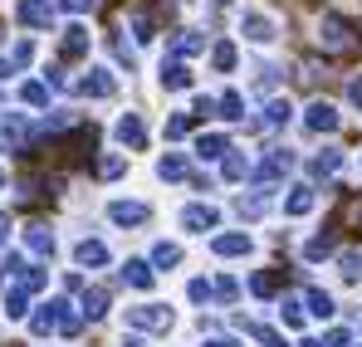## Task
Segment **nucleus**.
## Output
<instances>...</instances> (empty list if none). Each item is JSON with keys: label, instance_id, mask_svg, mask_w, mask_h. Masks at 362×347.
<instances>
[{"label": "nucleus", "instance_id": "nucleus-5", "mask_svg": "<svg viewBox=\"0 0 362 347\" xmlns=\"http://www.w3.org/2000/svg\"><path fill=\"white\" fill-rule=\"evenodd\" d=\"M108 220H113V225H142V220H147V206H142V201H113V206H108Z\"/></svg>", "mask_w": 362, "mask_h": 347}, {"label": "nucleus", "instance_id": "nucleus-40", "mask_svg": "<svg viewBox=\"0 0 362 347\" xmlns=\"http://www.w3.org/2000/svg\"><path fill=\"white\" fill-rule=\"evenodd\" d=\"M191 303H206V298H211V284H206V279H191Z\"/></svg>", "mask_w": 362, "mask_h": 347}, {"label": "nucleus", "instance_id": "nucleus-49", "mask_svg": "<svg viewBox=\"0 0 362 347\" xmlns=\"http://www.w3.org/2000/svg\"><path fill=\"white\" fill-rule=\"evenodd\" d=\"M122 347H142V343H137V338H127V343H122Z\"/></svg>", "mask_w": 362, "mask_h": 347}, {"label": "nucleus", "instance_id": "nucleus-50", "mask_svg": "<svg viewBox=\"0 0 362 347\" xmlns=\"http://www.w3.org/2000/svg\"><path fill=\"white\" fill-rule=\"evenodd\" d=\"M0 186H5V172H0Z\"/></svg>", "mask_w": 362, "mask_h": 347}, {"label": "nucleus", "instance_id": "nucleus-26", "mask_svg": "<svg viewBox=\"0 0 362 347\" xmlns=\"http://www.w3.org/2000/svg\"><path fill=\"white\" fill-rule=\"evenodd\" d=\"M221 172H226V181H245L250 176V162H245L240 152H226V167Z\"/></svg>", "mask_w": 362, "mask_h": 347}, {"label": "nucleus", "instance_id": "nucleus-1", "mask_svg": "<svg viewBox=\"0 0 362 347\" xmlns=\"http://www.w3.org/2000/svg\"><path fill=\"white\" fill-rule=\"evenodd\" d=\"M78 323H83V318H78V313H74V303H64V298L40 303V308L30 313V333H35V338H45V333H54V328L74 338V333H78Z\"/></svg>", "mask_w": 362, "mask_h": 347}, {"label": "nucleus", "instance_id": "nucleus-12", "mask_svg": "<svg viewBox=\"0 0 362 347\" xmlns=\"http://www.w3.org/2000/svg\"><path fill=\"white\" fill-rule=\"evenodd\" d=\"M25 249L45 259V254H54V235L45 230V225H30V230H25Z\"/></svg>", "mask_w": 362, "mask_h": 347}, {"label": "nucleus", "instance_id": "nucleus-47", "mask_svg": "<svg viewBox=\"0 0 362 347\" xmlns=\"http://www.w3.org/2000/svg\"><path fill=\"white\" fill-rule=\"evenodd\" d=\"M10 73H15V69H10V64H5V59H0V78H10Z\"/></svg>", "mask_w": 362, "mask_h": 347}, {"label": "nucleus", "instance_id": "nucleus-35", "mask_svg": "<svg viewBox=\"0 0 362 347\" xmlns=\"http://www.w3.org/2000/svg\"><path fill=\"white\" fill-rule=\"evenodd\" d=\"M250 289L259 293V298H269V293L279 289V274H255V279H250Z\"/></svg>", "mask_w": 362, "mask_h": 347}, {"label": "nucleus", "instance_id": "nucleus-32", "mask_svg": "<svg viewBox=\"0 0 362 347\" xmlns=\"http://www.w3.org/2000/svg\"><path fill=\"white\" fill-rule=\"evenodd\" d=\"M20 142H25V117L10 113L5 117V147H20Z\"/></svg>", "mask_w": 362, "mask_h": 347}, {"label": "nucleus", "instance_id": "nucleus-45", "mask_svg": "<svg viewBox=\"0 0 362 347\" xmlns=\"http://www.w3.org/2000/svg\"><path fill=\"white\" fill-rule=\"evenodd\" d=\"M206 347H240V343H235V338H211Z\"/></svg>", "mask_w": 362, "mask_h": 347}, {"label": "nucleus", "instance_id": "nucleus-29", "mask_svg": "<svg viewBox=\"0 0 362 347\" xmlns=\"http://www.w3.org/2000/svg\"><path fill=\"white\" fill-rule=\"evenodd\" d=\"M308 313H313V318H333V298L323 289H308Z\"/></svg>", "mask_w": 362, "mask_h": 347}, {"label": "nucleus", "instance_id": "nucleus-17", "mask_svg": "<svg viewBox=\"0 0 362 347\" xmlns=\"http://www.w3.org/2000/svg\"><path fill=\"white\" fill-rule=\"evenodd\" d=\"M201 49H206V35H196V30H186V35L172 40V54L177 59H191V54H201Z\"/></svg>", "mask_w": 362, "mask_h": 347}, {"label": "nucleus", "instance_id": "nucleus-3", "mask_svg": "<svg viewBox=\"0 0 362 347\" xmlns=\"http://www.w3.org/2000/svg\"><path fill=\"white\" fill-rule=\"evenodd\" d=\"M289 167H294V152L274 147V152H269V157L259 162V172H255V181H259V186H269V181H279V176L289 172Z\"/></svg>", "mask_w": 362, "mask_h": 347}, {"label": "nucleus", "instance_id": "nucleus-27", "mask_svg": "<svg viewBox=\"0 0 362 347\" xmlns=\"http://www.w3.org/2000/svg\"><path fill=\"white\" fill-rule=\"evenodd\" d=\"M152 264H157V269H172V264H181V249H177V245H167V240H162V245L152 249Z\"/></svg>", "mask_w": 362, "mask_h": 347}, {"label": "nucleus", "instance_id": "nucleus-4", "mask_svg": "<svg viewBox=\"0 0 362 347\" xmlns=\"http://www.w3.org/2000/svg\"><path fill=\"white\" fill-rule=\"evenodd\" d=\"M25 25H35V30H49L54 25V5L49 0H20V10H15Z\"/></svg>", "mask_w": 362, "mask_h": 347}, {"label": "nucleus", "instance_id": "nucleus-23", "mask_svg": "<svg viewBox=\"0 0 362 347\" xmlns=\"http://www.w3.org/2000/svg\"><path fill=\"white\" fill-rule=\"evenodd\" d=\"M162 83H167V88H191V69H186V64H177V59H172V64H167V69H162Z\"/></svg>", "mask_w": 362, "mask_h": 347}, {"label": "nucleus", "instance_id": "nucleus-18", "mask_svg": "<svg viewBox=\"0 0 362 347\" xmlns=\"http://www.w3.org/2000/svg\"><path fill=\"white\" fill-rule=\"evenodd\" d=\"M211 249L216 254H250V235H216Z\"/></svg>", "mask_w": 362, "mask_h": 347}, {"label": "nucleus", "instance_id": "nucleus-31", "mask_svg": "<svg viewBox=\"0 0 362 347\" xmlns=\"http://www.w3.org/2000/svg\"><path fill=\"white\" fill-rule=\"evenodd\" d=\"M245 333H250V338H259V343L264 347H284V338H279V333H274V328H264V323H240Z\"/></svg>", "mask_w": 362, "mask_h": 347}, {"label": "nucleus", "instance_id": "nucleus-39", "mask_svg": "<svg viewBox=\"0 0 362 347\" xmlns=\"http://www.w3.org/2000/svg\"><path fill=\"white\" fill-rule=\"evenodd\" d=\"M343 274H348V279H362V254H358V249L343 254Z\"/></svg>", "mask_w": 362, "mask_h": 347}, {"label": "nucleus", "instance_id": "nucleus-19", "mask_svg": "<svg viewBox=\"0 0 362 347\" xmlns=\"http://www.w3.org/2000/svg\"><path fill=\"white\" fill-rule=\"evenodd\" d=\"M108 313V289H83V318H103Z\"/></svg>", "mask_w": 362, "mask_h": 347}, {"label": "nucleus", "instance_id": "nucleus-15", "mask_svg": "<svg viewBox=\"0 0 362 347\" xmlns=\"http://www.w3.org/2000/svg\"><path fill=\"white\" fill-rule=\"evenodd\" d=\"M64 54L69 59L88 54V30H83V25H69V30H64Z\"/></svg>", "mask_w": 362, "mask_h": 347}, {"label": "nucleus", "instance_id": "nucleus-6", "mask_svg": "<svg viewBox=\"0 0 362 347\" xmlns=\"http://www.w3.org/2000/svg\"><path fill=\"white\" fill-rule=\"evenodd\" d=\"M318 40H323L328 49H348V45H353V35H348V25H343L338 15H328V20L318 25Z\"/></svg>", "mask_w": 362, "mask_h": 347}, {"label": "nucleus", "instance_id": "nucleus-34", "mask_svg": "<svg viewBox=\"0 0 362 347\" xmlns=\"http://www.w3.org/2000/svg\"><path fill=\"white\" fill-rule=\"evenodd\" d=\"M191 127H196V113H177L172 122H167V137H186Z\"/></svg>", "mask_w": 362, "mask_h": 347}, {"label": "nucleus", "instance_id": "nucleus-36", "mask_svg": "<svg viewBox=\"0 0 362 347\" xmlns=\"http://www.w3.org/2000/svg\"><path fill=\"white\" fill-rule=\"evenodd\" d=\"M308 259H323V254H333V235H318V240H308V249H303Z\"/></svg>", "mask_w": 362, "mask_h": 347}, {"label": "nucleus", "instance_id": "nucleus-2", "mask_svg": "<svg viewBox=\"0 0 362 347\" xmlns=\"http://www.w3.org/2000/svg\"><path fill=\"white\" fill-rule=\"evenodd\" d=\"M127 323H132V328H147V333H167V328H172V308L142 303V308H127Z\"/></svg>", "mask_w": 362, "mask_h": 347}, {"label": "nucleus", "instance_id": "nucleus-22", "mask_svg": "<svg viewBox=\"0 0 362 347\" xmlns=\"http://www.w3.org/2000/svg\"><path fill=\"white\" fill-rule=\"evenodd\" d=\"M216 108H221V117H230V122H240V117H245V98H240V93H235V88H226Z\"/></svg>", "mask_w": 362, "mask_h": 347}, {"label": "nucleus", "instance_id": "nucleus-28", "mask_svg": "<svg viewBox=\"0 0 362 347\" xmlns=\"http://www.w3.org/2000/svg\"><path fill=\"white\" fill-rule=\"evenodd\" d=\"M5 313H10V318H25V313H30V293L10 289V293H5Z\"/></svg>", "mask_w": 362, "mask_h": 347}, {"label": "nucleus", "instance_id": "nucleus-43", "mask_svg": "<svg viewBox=\"0 0 362 347\" xmlns=\"http://www.w3.org/2000/svg\"><path fill=\"white\" fill-rule=\"evenodd\" d=\"M59 10H69V15H83V10H93V0H59Z\"/></svg>", "mask_w": 362, "mask_h": 347}, {"label": "nucleus", "instance_id": "nucleus-42", "mask_svg": "<svg viewBox=\"0 0 362 347\" xmlns=\"http://www.w3.org/2000/svg\"><path fill=\"white\" fill-rule=\"evenodd\" d=\"M98 172H103V176H122V157H103Z\"/></svg>", "mask_w": 362, "mask_h": 347}, {"label": "nucleus", "instance_id": "nucleus-16", "mask_svg": "<svg viewBox=\"0 0 362 347\" xmlns=\"http://www.w3.org/2000/svg\"><path fill=\"white\" fill-rule=\"evenodd\" d=\"M245 40H255V45H269V40H274V25H269L264 15H245Z\"/></svg>", "mask_w": 362, "mask_h": 347}, {"label": "nucleus", "instance_id": "nucleus-14", "mask_svg": "<svg viewBox=\"0 0 362 347\" xmlns=\"http://www.w3.org/2000/svg\"><path fill=\"white\" fill-rule=\"evenodd\" d=\"M122 279H127L132 289H152V264H147V259H127V264H122Z\"/></svg>", "mask_w": 362, "mask_h": 347}, {"label": "nucleus", "instance_id": "nucleus-46", "mask_svg": "<svg viewBox=\"0 0 362 347\" xmlns=\"http://www.w3.org/2000/svg\"><path fill=\"white\" fill-rule=\"evenodd\" d=\"M5 230H10V216H0V245H5Z\"/></svg>", "mask_w": 362, "mask_h": 347}, {"label": "nucleus", "instance_id": "nucleus-30", "mask_svg": "<svg viewBox=\"0 0 362 347\" xmlns=\"http://www.w3.org/2000/svg\"><path fill=\"white\" fill-rule=\"evenodd\" d=\"M211 64H216L221 73H226V69H235V45H230V40H221V45L211 49Z\"/></svg>", "mask_w": 362, "mask_h": 347}, {"label": "nucleus", "instance_id": "nucleus-37", "mask_svg": "<svg viewBox=\"0 0 362 347\" xmlns=\"http://www.w3.org/2000/svg\"><path fill=\"white\" fill-rule=\"evenodd\" d=\"M279 313H284V323H289V328H299V323H303L299 298H284V303H279Z\"/></svg>", "mask_w": 362, "mask_h": 347}, {"label": "nucleus", "instance_id": "nucleus-9", "mask_svg": "<svg viewBox=\"0 0 362 347\" xmlns=\"http://www.w3.org/2000/svg\"><path fill=\"white\" fill-rule=\"evenodd\" d=\"M74 259H78L83 269H103V264H108V245H103V240H83V245L74 249Z\"/></svg>", "mask_w": 362, "mask_h": 347}, {"label": "nucleus", "instance_id": "nucleus-8", "mask_svg": "<svg viewBox=\"0 0 362 347\" xmlns=\"http://www.w3.org/2000/svg\"><path fill=\"white\" fill-rule=\"evenodd\" d=\"M113 88H118V83H113V73H108V69H93V73L78 83V93H83V98H108Z\"/></svg>", "mask_w": 362, "mask_h": 347}, {"label": "nucleus", "instance_id": "nucleus-13", "mask_svg": "<svg viewBox=\"0 0 362 347\" xmlns=\"http://www.w3.org/2000/svg\"><path fill=\"white\" fill-rule=\"evenodd\" d=\"M226 152H230V142H226L221 132H206V137L196 142V157H201V162H216V157H226Z\"/></svg>", "mask_w": 362, "mask_h": 347}, {"label": "nucleus", "instance_id": "nucleus-20", "mask_svg": "<svg viewBox=\"0 0 362 347\" xmlns=\"http://www.w3.org/2000/svg\"><path fill=\"white\" fill-rule=\"evenodd\" d=\"M289 117H294V108H289V103H284V98H274V103H269V108H264V117H259V122H255V127H284V122H289Z\"/></svg>", "mask_w": 362, "mask_h": 347}, {"label": "nucleus", "instance_id": "nucleus-48", "mask_svg": "<svg viewBox=\"0 0 362 347\" xmlns=\"http://www.w3.org/2000/svg\"><path fill=\"white\" fill-rule=\"evenodd\" d=\"M303 347H323V343H318V338H308V343H303Z\"/></svg>", "mask_w": 362, "mask_h": 347}, {"label": "nucleus", "instance_id": "nucleus-10", "mask_svg": "<svg viewBox=\"0 0 362 347\" xmlns=\"http://www.w3.org/2000/svg\"><path fill=\"white\" fill-rule=\"evenodd\" d=\"M303 122H308V132H333V127H338V108H333V103H313Z\"/></svg>", "mask_w": 362, "mask_h": 347}, {"label": "nucleus", "instance_id": "nucleus-44", "mask_svg": "<svg viewBox=\"0 0 362 347\" xmlns=\"http://www.w3.org/2000/svg\"><path fill=\"white\" fill-rule=\"evenodd\" d=\"M348 98H353V103H358V108H362V73H358V78H353V83H348Z\"/></svg>", "mask_w": 362, "mask_h": 347}, {"label": "nucleus", "instance_id": "nucleus-41", "mask_svg": "<svg viewBox=\"0 0 362 347\" xmlns=\"http://www.w3.org/2000/svg\"><path fill=\"white\" fill-rule=\"evenodd\" d=\"M30 59H35V40H20L15 45V64H30Z\"/></svg>", "mask_w": 362, "mask_h": 347}, {"label": "nucleus", "instance_id": "nucleus-7", "mask_svg": "<svg viewBox=\"0 0 362 347\" xmlns=\"http://www.w3.org/2000/svg\"><path fill=\"white\" fill-rule=\"evenodd\" d=\"M216 220H221L216 206H186V211H181V225H186V230H216Z\"/></svg>", "mask_w": 362, "mask_h": 347}, {"label": "nucleus", "instance_id": "nucleus-33", "mask_svg": "<svg viewBox=\"0 0 362 347\" xmlns=\"http://www.w3.org/2000/svg\"><path fill=\"white\" fill-rule=\"evenodd\" d=\"M20 98H25L30 108H45V103H49V88H45V83H25V88H20Z\"/></svg>", "mask_w": 362, "mask_h": 347}, {"label": "nucleus", "instance_id": "nucleus-51", "mask_svg": "<svg viewBox=\"0 0 362 347\" xmlns=\"http://www.w3.org/2000/svg\"><path fill=\"white\" fill-rule=\"evenodd\" d=\"M221 5H226V0H221Z\"/></svg>", "mask_w": 362, "mask_h": 347}, {"label": "nucleus", "instance_id": "nucleus-11", "mask_svg": "<svg viewBox=\"0 0 362 347\" xmlns=\"http://www.w3.org/2000/svg\"><path fill=\"white\" fill-rule=\"evenodd\" d=\"M118 142H122V147H142V142H147V127H142V117H137V113L118 117Z\"/></svg>", "mask_w": 362, "mask_h": 347}, {"label": "nucleus", "instance_id": "nucleus-25", "mask_svg": "<svg viewBox=\"0 0 362 347\" xmlns=\"http://www.w3.org/2000/svg\"><path fill=\"white\" fill-rule=\"evenodd\" d=\"M338 167H343V157H338V152H318V157L308 162V172H313V176H333Z\"/></svg>", "mask_w": 362, "mask_h": 347}, {"label": "nucleus", "instance_id": "nucleus-24", "mask_svg": "<svg viewBox=\"0 0 362 347\" xmlns=\"http://www.w3.org/2000/svg\"><path fill=\"white\" fill-rule=\"evenodd\" d=\"M308 211H313V191H308V186H299V191L284 201V216H308Z\"/></svg>", "mask_w": 362, "mask_h": 347}, {"label": "nucleus", "instance_id": "nucleus-38", "mask_svg": "<svg viewBox=\"0 0 362 347\" xmlns=\"http://www.w3.org/2000/svg\"><path fill=\"white\" fill-rule=\"evenodd\" d=\"M216 298H226V303H230V298H240V284H235V279H216Z\"/></svg>", "mask_w": 362, "mask_h": 347}, {"label": "nucleus", "instance_id": "nucleus-21", "mask_svg": "<svg viewBox=\"0 0 362 347\" xmlns=\"http://www.w3.org/2000/svg\"><path fill=\"white\" fill-rule=\"evenodd\" d=\"M157 176H162V181H181V176H186V157H181V152H167V157L157 162Z\"/></svg>", "mask_w": 362, "mask_h": 347}]
</instances>
